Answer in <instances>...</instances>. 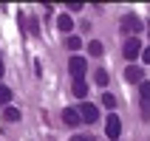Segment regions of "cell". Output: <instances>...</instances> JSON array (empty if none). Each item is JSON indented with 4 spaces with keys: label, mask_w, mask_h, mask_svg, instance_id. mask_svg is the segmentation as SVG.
<instances>
[{
    "label": "cell",
    "mask_w": 150,
    "mask_h": 141,
    "mask_svg": "<svg viewBox=\"0 0 150 141\" xmlns=\"http://www.w3.org/2000/svg\"><path fill=\"white\" fill-rule=\"evenodd\" d=\"M102 105H105L108 110H113V107H116V99H113L110 93H105V96H102Z\"/></svg>",
    "instance_id": "obj_16"
},
{
    "label": "cell",
    "mask_w": 150,
    "mask_h": 141,
    "mask_svg": "<svg viewBox=\"0 0 150 141\" xmlns=\"http://www.w3.org/2000/svg\"><path fill=\"white\" fill-rule=\"evenodd\" d=\"M71 93H74V96H79V99H85V96H88V85H85V79H74Z\"/></svg>",
    "instance_id": "obj_9"
},
{
    "label": "cell",
    "mask_w": 150,
    "mask_h": 141,
    "mask_svg": "<svg viewBox=\"0 0 150 141\" xmlns=\"http://www.w3.org/2000/svg\"><path fill=\"white\" fill-rule=\"evenodd\" d=\"M71 141H88V138H85V135H74Z\"/></svg>",
    "instance_id": "obj_20"
},
{
    "label": "cell",
    "mask_w": 150,
    "mask_h": 141,
    "mask_svg": "<svg viewBox=\"0 0 150 141\" xmlns=\"http://www.w3.org/2000/svg\"><path fill=\"white\" fill-rule=\"evenodd\" d=\"M142 28H144V23H142L136 14H127L125 20H122V31H125V34H133V37H136Z\"/></svg>",
    "instance_id": "obj_3"
},
{
    "label": "cell",
    "mask_w": 150,
    "mask_h": 141,
    "mask_svg": "<svg viewBox=\"0 0 150 141\" xmlns=\"http://www.w3.org/2000/svg\"><path fill=\"white\" fill-rule=\"evenodd\" d=\"M85 68H88V62H85L82 57H71V62H68V71H71V76H74V79H82Z\"/></svg>",
    "instance_id": "obj_5"
},
{
    "label": "cell",
    "mask_w": 150,
    "mask_h": 141,
    "mask_svg": "<svg viewBox=\"0 0 150 141\" xmlns=\"http://www.w3.org/2000/svg\"><path fill=\"white\" fill-rule=\"evenodd\" d=\"M93 82L99 85V88H105V85H108V71H105V68H99V71L93 74Z\"/></svg>",
    "instance_id": "obj_13"
},
{
    "label": "cell",
    "mask_w": 150,
    "mask_h": 141,
    "mask_svg": "<svg viewBox=\"0 0 150 141\" xmlns=\"http://www.w3.org/2000/svg\"><path fill=\"white\" fill-rule=\"evenodd\" d=\"M62 121H65L68 127H76L79 121H82V119H79V113H76L74 107H65V110H62Z\"/></svg>",
    "instance_id": "obj_8"
},
{
    "label": "cell",
    "mask_w": 150,
    "mask_h": 141,
    "mask_svg": "<svg viewBox=\"0 0 150 141\" xmlns=\"http://www.w3.org/2000/svg\"><path fill=\"white\" fill-rule=\"evenodd\" d=\"M68 8H71V11H79V8H82V3H79V0H71V6H68Z\"/></svg>",
    "instance_id": "obj_19"
},
{
    "label": "cell",
    "mask_w": 150,
    "mask_h": 141,
    "mask_svg": "<svg viewBox=\"0 0 150 141\" xmlns=\"http://www.w3.org/2000/svg\"><path fill=\"white\" fill-rule=\"evenodd\" d=\"M139 57H142L144 65H150V48H142V54H139Z\"/></svg>",
    "instance_id": "obj_18"
},
{
    "label": "cell",
    "mask_w": 150,
    "mask_h": 141,
    "mask_svg": "<svg viewBox=\"0 0 150 141\" xmlns=\"http://www.w3.org/2000/svg\"><path fill=\"white\" fill-rule=\"evenodd\" d=\"M3 116H6V121H20V116H23V113H20L17 107H6V113H3Z\"/></svg>",
    "instance_id": "obj_15"
},
{
    "label": "cell",
    "mask_w": 150,
    "mask_h": 141,
    "mask_svg": "<svg viewBox=\"0 0 150 141\" xmlns=\"http://www.w3.org/2000/svg\"><path fill=\"white\" fill-rule=\"evenodd\" d=\"M11 96H14V93H11V88H6V85H0V105H6V107H8V102H11Z\"/></svg>",
    "instance_id": "obj_12"
},
{
    "label": "cell",
    "mask_w": 150,
    "mask_h": 141,
    "mask_svg": "<svg viewBox=\"0 0 150 141\" xmlns=\"http://www.w3.org/2000/svg\"><path fill=\"white\" fill-rule=\"evenodd\" d=\"M3 74H6V68H3V59H0V76H3Z\"/></svg>",
    "instance_id": "obj_21"
},
{
    "label": "cell",
    "mask_w": 150,
    "mask_h": 141,
    "mask_svg": "<svg viewBox=\"0 0 150 141\" xmlns=\"http://www.w3.org/2000/svg\"><path fill=\"white\" fill-rule=\"evenodd\" d=\"M65 48H68V51H79V48H82V40H79V37H74V34H68Z\"/></svg>",
    "instance_id": "obj_11"
},
{
    "label": "cell",
    "mask_w": 150,
    "mask_h": 141,
    "mask_svg": "<svg viewBox=\"0 0 150 141\" xmlns=\"http://www.w3.org/2000/svg\"><path fill=\"white\" fill-rule=\"evenodd\" d=\"M57 28H59L62 34H71V28H74V20H71L68 14H59V20H57Z\"/></svg>",
    "instance_id": "obj_10"
},
{
    "label": "cell",
    "mask_w": 150,
    "mask_h": 141,
    "mask_svg": "<svg viewBox=\"0 0 150 141\" xmlns=\"http://www.w3.org/2000/svg\"><path fill=\"white\" fill-rule=\"evenodd\" d=\"M25 23H28V31H31V34H40V25H37V20H25Z\"/></svg>",
    "instance_id": "obj_17"
},
{
    "label": "cell",
    "mask_w": 150,
    "mask_h": 141,
    "mask_svg": "<svg viewBox=\"0 0 150 141\" xmlns=\"http://www.w3.org/2000/svg\"><path fill=\"white\" fill-rule=\"evenodd\" d=\"M102 42L99 40H93V42H88V54H91V57H102Z\"/></svg>",
    "instance_id": "obj_14"
},
{
    "label": "cell",
    "mask_w": 150,
    "mask_h": 141,
    "mask_svg": "<svg viewBox=\"0 0 150 141\" xmlns=\"http://www.w3.org/2000/svg\"><path fill=\"white\" fill-rule=\"evenodd\" d=\"M122 54H125V59H130V62H133V59L139 57V54H142V42L136 40V37H130V40L125 42V48H122Z\"/></svg>",
    "instance_id": "obj_4"
},
{
    "label": "cell",
    "mask_w": 150,
    "mask_h": 141,
    "mask_svg": "<svg viewBox=\"0 0 150 141\" xmlns=\"http://www.w3.org/2000/svg\"><path fill=\"white\" fill-rule=\"evenodd\" d=\"M76 113H79V119H82V121H88V124H93V121L99 119V107H96V105H91V102H82V107L76 110Z\"/></svg>",
    "instance_id": "obj_2"
},
{
    "label": "cell",
    "mask_w": 150,
    "mask_h": 141,
    "mask_svg": "<svg viewBox=\"0 0 150 141\" xmlns=\"http://www.w3.org/2000/svg\"><path fill=\"white\" fill-rule=\"evenodd\" d=\"M105 133H108L110 141H119V135H122V121H119L116 113H110L108 121H105Z\"/></svg>",
    "instance_id": "obj_1"
},
{
    "label": "cell",
    "mask_w": 150,
    "mask_h": 141,
    "mask_svg": "<svg viewBox=\"0 0 150 141\" xmlns=\"http://www.w3.org/2000/svg\"><path fill=\"white\" fill-rule=\"evenodd\" d=\"M125 79H127V82H139V85H142V82H144V71H142L139 65H130V68L125 71Z\"/></svg>",
    "instance_id": "obj_7"
},
{
    "label": "cell",
    "mask_w": 150,
    "mask_h": 141,
    "mask_svg": "<svg viewBox=\"0 0 150 141\" xmlns=\"http://www.w3.org/2000/svg\"><path fill=\"white\" fill-rule=\"evenodd\" d=\"M139 96H142V116L150 119V82L139 85Z\"/></svg>",
    "instance_id": "obj_6"
}]
</instances>
